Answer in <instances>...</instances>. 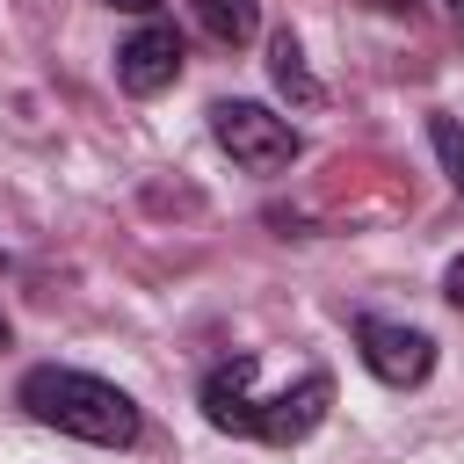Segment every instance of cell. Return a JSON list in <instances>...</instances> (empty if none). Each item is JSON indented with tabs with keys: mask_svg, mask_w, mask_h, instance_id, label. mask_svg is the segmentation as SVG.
Wrapping results in <instances>:
<instances>
[{
	"mask_svg": "<svg viewBox=\"0 0 464 464\" xmlns=\"http://www.w3.org/2000/svg\"><path fill=\"white\" fill-rule=\"evenodd\" d=\"M22 406H29V420H44L58 435H80L94 450H130L138 442V399L116 392L109 377H87V370H58V362L29 370Z\"/></svg>",
	"mask_w": 464,
	"mask_h": 464,
	"instance_id": "cell-1",
	"label": "cell"
},
{
	"mask_svg": "<svg viewBox=\"0 0 464 464\" xmlns=\"http://www.w3.org/2000/svg\"><path fill=\"white\" fill-rule=\"evenodd\" d=\"M210 138H218L246 174H283V167L304 152L297 123L276 116L268 102H218V109H210Z\"/></svg>",
	"mask_w": 464,
	"mask_h": 464,
	"instance_id": "cell-2",
	"label": "cell"
},
{
	"mask_svg": "<svg viewBox=\"0 0 464 464\" xmlns=\"http://www.w3.org/2000/svg\"><path fill=\"white\" fill-rule=\"evenodd\" d=\"M355 355H362V370H370L377 384H392V392L428 384V370H435V341H428L420 326H406V319H355Z\"/></svg>",
	"mask_w": 464,
	"mask_h": 464,
	"instance_id": "cell-3",
	"label": "cell"
},
{
	"mask_svg": "<svg viewBox=\"0 0 464 464\" xmlns=\"http://www.w3.org/2000/svg\"><path fill=\"white\" fill-rule=\"evenodd\" d=\"M326 406H334V384L319 377V370H304L290 392H261V420H254V442H304L319 420H326Z\"/></svg>",
	"mask_w": 464,
	"mask_h": 464,
	"instance_id": "cell-4",
	"label": "cell"
},
{
	"mask_svg": "<svg viewBox=\"0 0 464 464\" xmlns=\"http://www.w3.org/2000/svg\"><path fill=\"white\" fill-rule=\"evenodd\" d=\"M174 80H181V36L167 22H145L138 36H123V51H116V87L123 94H160Z\"/></svg>",
	"mask_w": 464,
	"mask_h": 464,
	"instance_id": "cell-5",
	"label": "cell"
},
{
	"mask_svg": "<svg viewBox=\"0 0 464 464\" xmlns=\"http://www.w3.org/2000/svg\"><path fill=\"white\" fill-rule=\"evenodd\" d=\"M203 420L218 435H254L261 420V392H254V355H232L203 377Z\"/></svg>",
	"mask_w": 464,
	"mask_h": 464,
	"instance_id": "cell-6",
	"label": "cell"
},
{
	"mask_svg": "<svg viewBox=\"0 0 464 464\" xmlns=\"http://www.w3.org/2000/svg\"><path fill=\"white\" fill-rule=\"evenodd\" d=\"M268 80H276V87H283L297 109H319V102H326V87L312 80V65H304V44H297L290 29H276V36H268Z\"/></svg>",
	"mask_w": 464,
	"mask_h": 464,
	"instance_id": "cell-7",
	"label": "cell"
},
{
	"mask_svg": "<svg viewBox=\"0 0 464 464\" xmlns=\"http://www.w3.org/2000/svg\"><path fill=\"white\" fill-rule=\"evenodd\" d=\"M196 7V22L218 36V44H246L254 29H261V7L254 0H188Z\"/></svg>",
	"mask_w": 464,
	"mask_h": 464,
	"instance_id": "cell-8",
	"label": "cell"
},
{
	"mask_svg": "<svg viewBox=\"0 0 464 464\" xmlns=\"http://www.w3.org/2000/svg\"><path fill=\"white\" fill-rule=\"evenodd\" d=\"M428 145H435V160H442L450 188L464 196V123H457V116H435V123H428Z\"/></svg>",
	"mask_w": 464,
	"mask_h": 464,
	"instance_id": "cell-9",
	"label": "cell"
},
{
	"mask_svg": "<svg viewBox=\"0 0 464 464\" xmlns=\"http://www.w3.org/2000/svg\"><path fill=\"white\" fill-rule=\"evenodd\" d=\"M442 297H450V312L464 319V254H457V261L442 268Z\"/></svg>",
	"mask_w": 464,
	"mask_h": 464,
	"instance_id": "cell-10",
	"label": "cell"
},
{
	"mask_svg": "<svg viewBox=\"0 0 464 464\" xmlns=\"http://www.w3.org/2000/svg\"><path fill=\"white\" fill-rule=\"evenodd\" d=\"M109 7H123V14H152L160 0H109Z\"/></svg>",
	"mask_w": 464,
	"mask_h": 464,
	"instance_id": "cell-11",
	"label": "cell"
},
{
	"mask_svg": "<svg viewBox=\"0 0 464 464\" xmlns=\"http://www.w3.org/2000/svg\"><path fill=\"white\" fill-rule=\"evenodd\" d=\"M7 341H14V334H7V319H0V348H7Z\"/></svg>",
	"mask_w": 464,
	"mask_h": 464,
	"instance_id": "cell-12",
	"label": "cell"
},
{
	"mask_svg": "<svg viewBox=\"0 0 464 464\" xmlns=\"http://www.w3.org/2000/svg\"><path fill=\"white\" fill-rule=\"evenodd\" d=\"M450 7H457V22H464V0H450Z\"/></svg>",
	"mask_w": 464,
	"mask_h": 464,
	"instance_id": "cell-13",
	"label": "cell"
}]
</instances>
